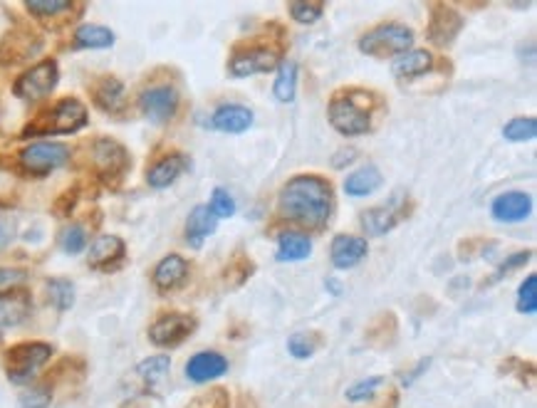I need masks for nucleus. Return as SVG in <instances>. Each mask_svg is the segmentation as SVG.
<instances>
[{"label":"nucleus","mask_w":537,"mask_h":408,"mask_svg":"<svg viewBox=\"0 0 537 408\" xmlns=\"http://www.w3.org/2000/svg\"><path fill=\"white\" fill-rule=\"evenodd\" d=\"M87 124V107L74 97L57 102L43 117L25 127L23 137H47V134H74Z\"/></svg>","instance_id":"7ed1b4c3"},{"label":"nucleus","mask_w":537,"mask_h":408,"mask_svg":"<svg viewBox=\"0 0 537 408\" xmlns=\"http://www.w3.org/2000/svg\"><path fill=\"white\" fill-rule=\"evenodd\" d=\"M25 272L23 270H15V268H0V295L3 292H10V289L20 288L23 282H25Z\"/></svg>","instance_id":"79ce46f5"},{"label":"nucleus","mask_w":537,"mask_h":408,"mask_svg":"<svg viewBox=\"0 0 537 408\" xmlns=\"http://www.w3.org/2000/svg\"><path fill=\"white\" fill-rule=\"evenodd\" d=\"M330 124L344 137L367 134L371 127V94L367 92H340L330 102Z\"/></svg>","instance_id":"f03ea898"},{"label":"nucleus","mask_w":537,"mask_h":408,"mask_svg":"<svg viewBox=\"0 0 537 408\" xmlns=\"http://www.w3.org/2000/svg\"><path fill=\"white\" fill-rule=\"evenodd\" d=\"M92 164L104 181H117L129 168V154L120 141L102 137L92 144Z\"/></svg>","instance_id":"1a4fd4ad"},{"label":"nucleus","mask_w":537,"mask_h":408,"mask_svg":"<svg viewBox=\"0 0 537 408\" xmlns=\"http://www.w3.org/2000/svg\"><path fill=\"white\" fill-rule=\"evenodd\" d=\"M25 8H28L35 18L47 20L57 18V15H65L74 5L70 0H30V3H25Z\"/></svg>","instance_id":"7c9ffc66"},{"label":"nucleus","mask_w":537,"mask_h":408,"mask_svg":"<svg viewBox=\"0 0 537 408\" xmlns=\"http://www.w3.org/2000/svg\"><path fill=\"white\" fill-rule=\"evenodd\" d=\"M297 90V65L295 62H283L280 65L278 80L273 87V94L278 97V102H292Z\"/></svg>","instance_id":"c85d7f7f"},{"label":"nucleus","mask_w":537,"mask_h":408,"mask_svg":"<svg viewBox=\"0 0 537 408\" xmlns=\"http://www.w3.org/2000/svg\"><path fill=\"white\" fill-rule=\"evenodd\" d=\"M332 265L340 270H350L360 265L364 255H367V241L357 238V235H337L332 241Z\"/></svg>","instance_id":"a211bd4d"},{"label":"nucleus","mask_w":537,"mask_h":408,"mask_svg":"<svg viewBox=\"0 0 537 408\" xmlns=\"http://www.w3.org/2000/svg\"><path fill=\"white\" fill-rule=\"evenodd\" d=\"M47 299L55 305V309L65 312L74 305V285L65 278H55L47 282Z\"/></svg>","instance_id":"c756f323"},{"label":"nucleus","mask_w":537,"mask_h":408,"mask_svg":"<svg viewBox=\"0 0 537 408\" xmlns=\"http://www.w3.org/2000/svg\"><path fill=\"white\" fill-rule=\"evenodd\" d=\"M225 371H228V362H225V356L218 352H198L188 359V364H186V376L191 381H196V384H206V381L218 379Z\"/></svg>","instance_id":"2eb2a0df"},{"label":"nucleus","mask_w":537,"mask_h":408,"mask_svg":"<svg viewBox=\"0 0 537 408\" xmlns=\"http://www.w3.org/2000/svg\"><path fill=\"white\" fill-rule=\"evenodd\" d=\"M168 369H171V362H168L167 354H157V356L144 359L137 366V374H139V379L147 384L149 389H157L158 384L168 376Z\"/></svg>","instance_id":"cd10ccee"},{"label":"nucleus","mask_w":537,"mask_h":408,"mask_svg":"<svg viewBox=\"0 0 537 408\" xmlns=\"http://www.w3.org/2000/svg\"><path fill=\"white\" fill-rule=\"evenodd\" d=\"M211 211L216 213V218H231L235 213V201L228 191L216 188L214 198H211Z\"/></svg>","instance_id":"58836bf2"},{"label":"nucleus","mask_w":537,"mask_h":408,"mask_svg":"<svg viewBox=\"0 0 537 408\" xmlns=\"http://www.w3.org/2000/svg\"><path fill=\"white\" fill-rule=\"evenodd\" d=\"M196 329V319L191 315H181V312H167L158 319H154V325L149 327V339L154 346L161 349H171L184 344Z\"/></svg>","instance_id":"0eeeda50"},{"label":"nucleus","mask_w":537,"mask_h":408,"mask_svg":"<svg viewBox=\"0 0 537 408\" xmlns=\"http://www.w3.org/2000/svg\"><path fill=\"white\" fill-rule=\"evenodd\" d=\"M253 262L245 255H238V258L231 260V265L225 270V280L231 282V285H243L245 280L253 275Z\"/></svg>","instance_id":"4c0bfd02"},{"label":"nucleus","mask_w":537,"mask_h":408,"mask_svg":"<svg viewBox=\"0 0 537 408\" xmlns=\"http://www.w3.org/2000/svg\"><path fill=\"white\" fill-rule=\"evenodd\" d=\"M57 80H60V74H57L55 60H43L40 65H35L23 77H18V82L13 84V92L20 100L37 102V100H43V97H47L55 90Z\"/></svg>","instance_id":"6e6552de"},{"label":"nucleus","mask_w":537,"mask_h":408,"mask_svg":"<svg viewBox=\"0 0 537 408\" xmlns=\"http://www.w3.org/2000/svg\"><path fill=\"white\" fill-rule=\"evenodd\" d=\"M278 62V50H270V47H248V50L235 52V55L231 57L228 70H231L233 77H251V74L275 70Z\"/></svg>","instance_id":"9b49d317"},{"label":"nucleus","mask_w":537,"mask_h":408,"mask_svg":"<svg viewBox=\"0 0 537 408\" xmlns=\"http://www.w3.org/2000/svg\"><path fill=\"white\" fill-rule=\"evenodd\" d=\"M532 211V198L520 191H510V194L498 195L493 201V215L503 223H520L525 221Z\"/></svg>","instance_id":"dca6fc26"},{"label":"nucleus","mask_w":537,"mask_h":408,"mask_svg":"<svg viewBox=\"0 0 537 408\" xmlns=\"http://www.w3.org/2000/svg\"><path fill=\"white\" fill-rule=\"evenodd\" d=\"M530 255H532V252H530V251L515 252V255H513V258H510L508 262H503L501 268H498V272H495V278H493V282H495V280L505 278V275H508L510 270H515V268H520V265H525V262H528V260H530Z\"/></svg>","instance_id":"37998d69"},{"label":"nucleus","mask_w":537,"mask_h":408,"mask_svg":"<svg viewBox=\"0 0 537 408\" xmlns=\"http://www.w3.org/2000/svg\"><path fill=\"white\" fill-rule=\"evenodd\" d=\"M312 251V242L302 232H283L278 238V260L280 262H300Z\"/></svg>","instance_id":"393cba45"},{"label":"nucleus","mask_w":537,"mask_h":408,"mask_svg":"<svg viewBox=\"0 0 537 408\" xmlns=\"http://www.w3.org/2000/svg\"><path fill=\"white\" fill-rule=\"evenodd\" d=\"M67 161H70V148L55 141H40L20 154V166L33 176H45L50 171L65 166Z\"/></svg>","instance_id":"423d86ee"},{"label":"nucleus","mask_w":537,"mask_h":408,"mask_svg":"<svg viewBox=\"0 0 537 408\" xmlns=\"http://www.w3.org/2000/svg\"><path fill=\"white\" fill-rule=\"evenodd\" d=\"M290 13H292V18H295L297 23L312 25V23H317V20L322 18L324 3H292V5H290Z\"/></svg>","instance_id":"e433bc0d"},{"label":"nucleus","mask_w":537,"mask_h":408,"mask_svg":"<svg viewBox=\"0 0 537 408\" xmlns=\"http://www.w3.org/2000/svg\"><path fill=\"white\" fill-rule=\"evenodd\" d=\"M518 309L523 315L537 312V275H530L518 289Z\"/></svg>","instance_id":"f704fd0d"},{"label":"nucleus","mask_w":537,"mask_h":408,"mask_svg":"<svg viewBox=\"0 0 537 408\" xmlns=\"http://www.w3.org/2000/svg\"><path fill=\"white\" fill-rule=\"evenodd\" d=\"M414 43V30L401 25V23H384L379 28L369 30L361 35L360 50L371 57H391L404 55Z\"/></svg>","instance_id":"39448f33"},{"label":"nucleus","mask_w":537,"mask_h":408,"mask_svg":"<svg viewBox=\"0 0 537 408\" xmlns=\"http://www.w3.org/2000/svg\"><path fill=\"white\" fill-rule=\"evenodd\" d=\"M186 408H231V396L225 389H211L188 401Z\"/></svg>","instance_id":"72a5a7b5"},{"label":"nucleus","mask_w":537,"mask_h":408,"mask_svg":"<svg viewBox=\"0 0 537 408\" xmlns=\"http://www.w3.org/2000/svg\"><path fill=\"white\" fill-rule=\"evenodd\" d=\"M94 102L100 104L104 111L117 114L124 107V84L117 77H102L100 82L92 87Z\"/></svg>","instance_id":"5701e85b"},{"label":"nucleus","mask_w":537,"mask_h":408,"mask_svg":"<svg viewBox=\"0 0 537 408\" xmlns=\"http://www.w3.org/2000/svg\"><path fill=\"white\" fill-rule=\"evenodd\" d=\"M216 225H218V218H216L214 211L208 205H196L188 215V221H186V242L191 248H201L214 235Z\"/></svg>","instance_id":"f3484780"},{"label":"nucleus","mask_w":537,"mask_h":408,"mask_svg":"<svg viewBox=\"0 0 537 408\" xmlns=\"http://www.w3.org/2000/svg\"><path fill=\"white\" fill-rule=\"evenodd\" d=\"M53 356V346L47 342H23L10 346L3 356V366L13 384H30L37 371L43 369Z\"/></svg>","instance_id":"20e7f679"},{"label":"nucleus","mask_w":537,"mask_h":408,"mask_svg":"<svg viewBox=\"0 0 537 408\" xmlns=\"http://www.w3.org/2000/svg\"><path fill=\"white\" fill-rule=\"evenodd\" d=\"M114 45V33L102 25H82L74 33V47L82 50H102V47Z\"/></svg>","instance_id":"bb28decb"},{"label":"nucleus","mask_w":537,"mask_h":408,"mask_svg":"<svg viewBox=\"0 0 537 408\" xmlns=\"http://www.w3.org/2000/svg\"><path fill=\"white\" fill-rule=\"evenodd\" d=\"M381 185V174L377 166H364L354 171L352 176L344 181V191L350 195H369Z\"/></svg>","instance_id":"a878e982"},{"label":"nucleus","mask_w":537,"mask_h":408,"mask_svg":"<svg viewBox=\"0 0 537 408\" xmlns=\"http://www.w3.org/2000/svg\"><path fill=\"white\" fill-rule=\"evenodd\" d=\"M280 213L305 228H322L332 213V185L305 174L290 178L280 191Z\"/></svg>","instance_id":"f257e3e1"},{"label":"nucleus","mask_w":537,"mask_h":408,"mask_svg":"<svg viewBox=\"0 0 537 408\" xmlns=\"http://www.w3.org/2000/svg\"><path fill=\"white\" fill-rule=\"evenodd\" d=\"M50 401H53V391L47 389V386H37V389L25 391V394L20 396L23 408H47L50 406Z\"/></svg>","instance_id":"a19ab883"},{"label":"nucleus","mask_w":537,"mask_h":408,"mask_svg":"<svg viewBox=\"0 0 537 408\" xmlns=\"http://www.w3.org/2000/svg\"><path fill=\"white\" fill-rule=\"evenodd\" d=\"M30 315V299L20 292L13 295H0V329H10L25 322Z\"/></svg>","instance_id":"b1692460"},{"label":"nucleus","mask_w":537,"mask_h":408,"mask_svg":"<svg viewBox=\"0 0 537 408\" xmlns=\"http://www.w3.org/2000/svg\"><path fill=\"white\" fill-rule=\"evenodd\" d=\"M503 137L508 141H532L537 137V119L532 117H518L505 124Z\"/></svg>","instance_id":"2f4dec72"},{"label":"nucleus","mask_w":537,"mask_h":408,"mask_svg":"<svg viewBox=\"0 0 537 408\" xmlns=\"http://www.w3.org/2000/svg\"><path fill=\"white\" fill-rule=\"evenodd\" d=\"M253 124V111L243 104H225L221 109H216L211 127L225 134H243L245 129H251Z\"/></svg>","instance_id":"412c9836"},{"label":"nucleus","mask_w":537,"mask_h":408,"mask_svg":"<svg viewBox=\"0 0 537 408\" xmlns=\"http://www.w3.org/2000/svg\"><path fill=\"white\" fill-rule=\"evenodd\" d=\"M431 67H434L431 52H427V50H411V52H404V55L397 57L391 72L397 74L398 80H414V77L427 74Z\"/></svg>","instance_id":"4be33fe9"},{"label":"nucleus","mask_w":537,"mask_h":408,"mask_svg":"<svg viewBox=\"0 0 537 408\" xmlns=\"http://www.w3.org/2000/svg\"><path fill=\"white\" fill-rule=\"evenodd\" d=\"M127 245L117 235H100L94 245L90 248V268L94 270H114L120 268V262L124 260Z\"/></svg>","instance_id":"4468645a"},{"label":"nucleus","mask_w":537,"mask_h":408,"mask_svg":"<svg viewBox=\"0 0 537 408\" xmlns=\"http://www.w3.org/2000/svg\"><path fill=\"white\" fill-rule=\"evenodd\" d=\"M0 242H3V228H0Z\"/></svg>","instance_id":"c03bdc74"},{"label":"nucleus","mask_w":537,"mask_h":408,"mask_svg":"<svg viewBox=\"0 0 537 408\" xmlns=\"http://www.w3.org/2000/svg\"><path fill=\"white\" fill-rule=\"evenodd\" d=\"M464 30V15L455 13L451 5L436 3L431 8V23H428V37L438 47H448L454 43L458 33Z\"/></svg>","instance_id":"f8f14e48"},{"label":"nucleus","mask_w":537,"mask_h":408,"mask_svg":"<svg viewBox=\"0 0 537 408\" xmlns=\"http://www.w3.org/2000/svg\"><path fill=\"white\" fill-rule=\"evenodd\" d=\"M139 107L144 111V117L157 124H167L174 119V114L178 109V92L168 84H158L151 87L147 92H141Z\"/></svg>","instance_id":"9d476101"},{"label":"nucleus","mask_w":537,"mask_h":408,"mask_svg":"<svg viewBox=\"0 0 537 408\" xmlns=\"http://www.w3.org/2000/svg\"><path fill=\"white\" fill-rule=\"evenodd\" d=\"M381 384H384V379H381V376H371V379L360 381V384H354L352 389L347 391V399H350V401L371 399V396H374V391L379 389Z\"/></svg>","instance_id":"ea45409f"},{"label":"nucleus","mask_w":537,"mask_h":408,"mask_svg":"<svg viewBox=\"0 0 537 408\" xmlns=\"http://www.w3.org/2000/svg\"><path fill=\"white\" fill-rule=\"evenodd\" d=\"M317 346H320V337L312 332L292 334V337H290V342H287V349H290V354L297 356V359H307V356H312V354L317 352Z\"/></svg>","instance_id":"473e14b6"},{"label":"nucleus","mask_w":537,"mask_h":408,"mask_svg":"<svg viewBox=\"0 0 537 408\" xmlns=\"http://www.w3.org/2000/svg\"><path fill=\"white\" fill-rule=\"evenodd\" d=\"M404 215H407V204H404V195L397 194L389 204L377 205V208H371V211H364V213H361V228L369 232V235H384V232H389Z\"/></svg>","instance_id":"ddd939ff"},{"label":"nucleus","mask_w":537,"mask_h":408,"mask_svg":"<svg viewBox=\"0 0 537 408\" xmlns=\"http://www.w3.org/2000/svg\"><path fill=\"white\" fill-rule=\"evenodd\" d=\"M60 245L62 251L70 252V255H77V252L84 251L87 245V232H84L82 225H70L62 231V238H60Z\"/></svg>","instance_id":"c9c22d12"},{"label":"nucleus","mask_w":537,"mask_h":408,"mask_svg":"<svg viewBox=\"0 0 537 408\" xmlns=\"http://www.w3.org/2000/svg\"><path fill=\"white\" fill-rule=\"evenodd\" d=\"M186 168H188V158L184 154H168V157L158 158L157 164L149 168L147 184L151 188H167L184 174Z\"/></svg>","instance_id":"aec40b11"},{"label":"nucleus","mask_w":537,"mask_h":408,"mask_svg":"<svg viewBox=\"0 0 537 408\" xmlns=\"http://www.w3.org/2000/svg\"><path fill=\"white\" fill-rule=\"evenodd\" d=\"M188 278V262L181 255H167V258L158 262L154 268V285L158 292H171L178 285H184V280Z\"/></svg>","instance_id":"6ab92c4d"}]
</instances>
